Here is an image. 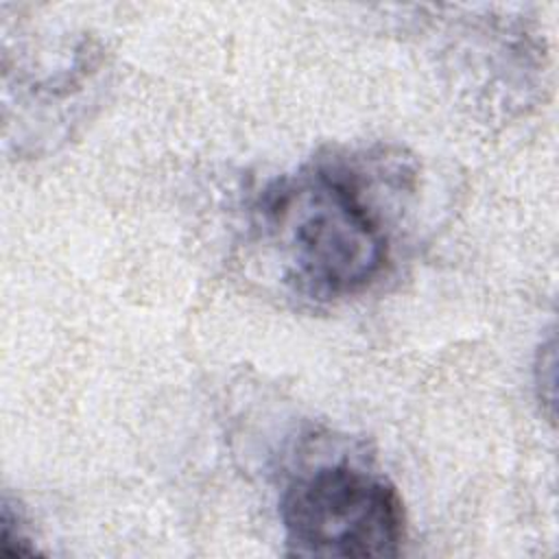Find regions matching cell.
<instances>
[{
	"label": "cell",
	"mask_w": 559,
	"mask_h": 559,
	"mask_svg": "<svg viewBox=\"0 0 559 559\" xmlns=\"http://www.w3.org/2000/svg\"><path fill=\"white\" fill-rule=\"evenodd\" d=\"M389 155H319L269 183L253 205L258 238L280 282L330 304L367 290L391 258L389 212L378 197Z\"/></svg>",
	"instance_id": "1"
},
{
	"label": "cell",
	"mask_w": 559,
	"mask_h": 559,
	"mask_svg": "<svg viewBox=\"0 0 559 559\" xmlns=\"http://www.w3.org/2000/svg\"><path fill=\"white\" fill-rule=\"evenodd\" d=\"M284 544L299 557H395L406 537L397 489L349 463L319 465L280 500Z\"/></svg>",
	"instance_id": "2"
},
{
	"label": "cell",
	"mask_w": 559,
	"mask_h": 559,
	"mask_svg": "<svg viewBox=\"0 0 559 559\" xmlns=\"http://www.w3.org/2000/svg\"><path fill=\"white\" fill-rule=\"evenodd\" d=\"M2 555L7 557H28L35 555V546L31 544L20 511H13L11 504L4 500L2 504V535H0Z\"/></svg>",
	"instance_id": "3"
}]
</instances>
